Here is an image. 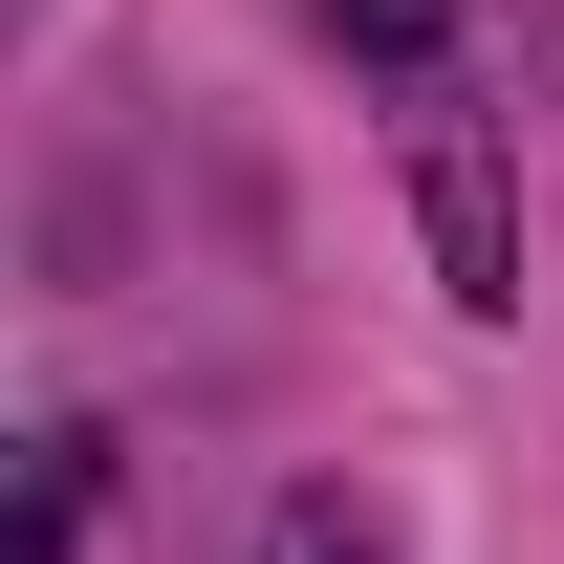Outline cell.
I'll return each instance as SVG.
<instances>
[{
  "instance_id": "6da1fadb",
  "label": "cell",
  "mask_w": 564,
  "mask_h": 564,
  "mask_svg": "<svg viewBox=\"0 0 564 564\" xmlns=\"http://www.w3.org/2000/svg\"><path fill=\"white\" fill-rule=\"evenodd\" d=\"M87 478H109L87 434H44V456H22V564H66V543H87Z\"/></svg>"
},
{
  "instance_id": "7a4b0ae2",
  "label": "cell",
  "mask_w": 564,
  "mask_h": 564,
  "mask_svg": "<svg viewBox=\"0 0 564 564\" xmlns=\"http://www.w3.org/2000/svg\"><path fill=\"white\" fill-rule=\"evenodd\" d=\"M261 564H391V521H369V499H282Z\"/></svg>"
},
{
  "instance_id": "3957f363",
  "label": "cell",
  "mask_w": 564,
  "mask_h": 564,
  "mask_svg": "<svg viewBox=\"0 0 564 564\" xmlns=\"http://www.w3.org/2000/svg\"><path fill=\"white\" fill-rule=\"evenodd\" d=\"M326 22H348L369 66H434V44H456V0H326Z\"/></svg>"
}]
</instances>
